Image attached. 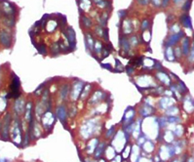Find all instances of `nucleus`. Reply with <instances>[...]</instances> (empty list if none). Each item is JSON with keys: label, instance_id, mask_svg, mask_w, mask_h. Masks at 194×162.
Returning a JSON list of instances; mask_svg holds the SVG:
<instances>
[{"label": "nucleus", "instance_id": "5701e85b", "mask_svg": "<svg viewBox=\"0 0 194 162\" xmlns=\"http://www.w3.org/2000/svg\"><path fill=\"white\" fill-rule=\"evenodd\" d=\"M116 63H117V67H120V65H122V63H120L118 60H116ZM122 70H123V68H119V72H122Z\"/></svg>", "mask_w": 194, "mask_h": 162}, {"label": "nucleus", "instance_id": "b1692460", "mask_svg": "<svg viewBox=\"0 0 194 162\" xmlns=\"http://www.w3.org/2000/svg\"><path fill=\"white\" fill-rule=\"evenodd\" d=\"M154 4L156 5V6H158V5H160V0H153Z\"/></svg>", "mask_w": 194, "mask_h": 162}, {"label": "nucleus", "instance_id": "a878e982", "mask_svg": "<svg viewBox=\"0 0 194 162\" xmlns=\"http://www.w3.org/2000/svg\"><path fill=\"white\" fill-rule=\"evenodd\" d=\"M168 2H169V0H163V6H166L167 4H168Z\"/></svg>", "mask_w": 194, "mask_h": 162}, {"label": "nucleus", "instance_id": "f3484780", "mask_svg": "<svg viewBox=\"0 0 194 162\" xmlns=\"http://www.w3.org/2000/svg\"><path fill=\"white\" fill-rule=\"evenodd\" d=\"M96 47H97V50H96V51H97L98 53L102 52V44H100V41H98V42L96 43Z\"/></svg>", "mask_w": 194, "mask_h": 162}, {"label": "nucleus", "instance_id": "2eb2a0df", "mask_svg": "<svg viewBox=\"0 0 194 162\" xmlns=\"http://www.w3.org/2000/svg\"><path fill=\"white\" fill-rule=\"evenodd\" d=\"M36 47H37L38 51H39V53H40V54H44V55H45V54H46V49H45V46H43V45H41V46H37V45H36Z\"/></svg>", "mask_w": 194, "mask_h": 162}, {"label": "nucleus", "instance_id": "9b49d317", "mask_svg": "<svg viewBox=\"0 0 194 162\" xmlns=\"http://www.w3.org/2000/svg\"><path fill=\"white\" fill-rule=\"evenodd\" d=\"M159 78L163 81V82H166V83H169V77L168 75L166 74V73L164 72H159Z\"/></svg>", "mask_w": 194, "mask_h": 162}, {"label": "nucleus", "instance_id": "9d476101", "mask_svg": "<svg viewBox=\"0 0 194 162\" xmlns=\"http://www.w3.org/2000/svg\"><path fill=\"white\" fill-rule=\"evenodd\" d=\"M181 22H183V26H186V28H192V24H191V20L188 16H186V15H185V16L181 17Z\"/></svg>", "mask_w": 194, "mask_h": 162}, {"label": "nucleus", "instance_id": "dca6fc26", "mask_svg": "<svg viewBox=\"0 0 194 162\" xmlns=\"http://www.w3.org/2000/svg\"><path fill=\"white\" fill-rule=\"evenodd\" d=\"M83 22H84V24H85L86 28H89V26H91V21H90V19H88V18H83Z\"/></svg>", "mask_w": 194, "mask_h": 162}, {"label": "nucleus", "instance_id": "393cba45", "mask_svg": "<svg viewBox=\"0 0 194 162\" xmlns=\"http://www.w3.org/2000/svg\"><path fill=\"white\" fill-rule=\"evenodd\" d=\"M110 65H108V63H107V65H102V67L104 68H108V70H111V68L109 67Z\"/></svg>", "mask_w": 194, "mask_h": 162}, {"label": "nucleus", "instance_id": "f257e3e1", "mask_svg": "<svg viewBox=\"0 0 194 162\" xmlns=\"http://www.w3.org/2000/svg\"><path fill=\"white\" fill-rule=\"evenodd\" d=\"M10 121H11V115L9 113L6 114V116L4 117V124L2 126V140L7 141L9 136V126H10Z\"/></svg>", "mask_w": 194, "mask_h": 162}, {"label": "nucleus", "instance_id": "a211bd4d", "mask_svg": "<svg viewBox=\"0 0 194 162\" xmlns=\"http://www.w3.org/2000/svg\"><path fill=\"white\" fill-rule=\"evenodd\" d=\"M28 140H29V135L28 133H26V138H24V146H26L28 144Z\"/></svg>", "mask_w": 194, "mask_h": 162}, {"label": "nucleus", "instance_id": "ddd939ff", "mask_svg": "<svg viewBox=\"0 0 194 162\" xmlns=\"http://www.w3.org/2000/svg\"><path fill=\"white\" fill-rule=\"evenodd\" d=\"M166 56H167V57H168L167 59H169V60H170V61H173V60H174V55H173V53H172V51H171V49H170V48L167 49Z\"/></svg>", "mask_w": 194, "mask_h": 162}, {"label": "nucleus", "instance_id": "6e6552de", "mask_svg": "<svg viewBox=\"0 0 194 162\" xmlns=\"http://www.w3.org/2000/svg\"><path fill=\"white\" fill-rule=\"evenodd\" d=\"M24 103L23 100H18L16 102V104H15V111L17 112V113H22V112L24 111V105H22Z\"/></svg>", "mask_w": 194, "mask_h": 162}, {"label": "nucleus", "instance_id": "7ed1b4c3", "mask_svg": "<svg viewBox=\"0 0 194 162\" xmlns=\"http://www.w3.org/2000/svg\"><path fill=\"white\" fill-rule=\"evenodd\" d=\"M0 40H1V43L6 47H9L11 45V36L6 31H2L0 33Z\"/></svg>", "mask_w": 194, "mask_h": 162}, {"label": "nucleus", "instance_id": "0eeeda50", "mask_svg": "<svg viewBox=\"0 0 194 162\" xmlns=\"http://www.w3.org/2000/svg\"><path fill=\"white\" fill-rule=\"evenodd\" d=\"M67 37H68V39H69L71 46L73 47V44L75 45V32L71 28H68V30H67Z\"/></svg>", "mask_w": 194, "mask_h": 162}, {"label": "nucleus", "instance_id": "412c9836", "mask_svg": "<svg viewBox=\"0 0 194 162\" xmlns=\"http://www.w3.org/2000/svg\"><path fill=\"white\" fill-rule=\"evenodd\" d=\"M108 30H107V28L104 29V38H106V40H108Z\"/></svg>", "mask_w": 194, "mask_h": 162}, {"label": "nucleus", "instance_id": "f03ea898", "mask_svg": "<svg viewBox=\"0 0 194 162\" xmlns=\"http://www.w3.org/2000/svg\"><path fill=\"white\" fill-rule=\"evenodd\" d=\"M12 138H13V141L15 143V141H16L17 138H20V140L22 139V131H21V126H20L19 122L16 121L13 126V128H12Z\"/></svg>", "mask_w": 194, "mask_h": 162}, {"label": "nucleus", "instance_id": "1a4fd4ad", "mask_svg": "<svg viewBox=\"0 0 194 162\" xmlns=\"http://www.w3.org/2000/svg\"><path fill=\"white\" fill-rule=\"evenodd\" d=\"M181 34H183V33L181 32V33H179V34H174V35H172L171 37H170V39H169V41H168V45L169 46H172V45H174L175 43L178 42V41L180 40Z\"/></svg>", "mask_w": 194, "mask_h": 162}, {"label": "nucleus", "instance_id": "aec40b11", "mask_svg": "<svg viewBox=\"0 0 194 162\" xmlns=\"http://www.w3.org/2000/svg\"><path fill=\"white\" fill-rule=\"evenodd\" d=\"M113 131H114V127H112V128L110 129L109 131H107V133H106L107 138H110V137H111V135H112V133H113Z\"/></svg>", "mask_w": 194, "mask_h": 162}, {"label": "nucleus", "instance_id": "423d86ee", "mask_svg": "<svg viewBox=\"0 0 194 162\" xmlns=\"http://www.w3.org/2000/svg\"><path fill=\"white\" fill-rule=\"evenodd\" d=\"M2 7H3V12H5L6 14H9V15H12L13 13V11H12V5L9 3V2L7 1H3L1 3Z\"/></svg>", "mask_w": 194, "mask_h": 162}, {"label": "nucleus", "instance_id": "6ab92c4d", "mask_svg": "<svg viewBox=\"0 0 194 162\" xmlns=\"http://www.w3.org/2000/svg\"><path fill=\"white\" fill-rule=\"evenodd\" d=\"M190 2H191V0H188V1L185 3V6H183V9L186 10V11H188V10H189V7H190V4H191Z\"/></svg>", "mask_w": 194, "mask_h": 162}, {"label": "nucleus", "instance_id": "f8f14e48", "mask_svg": "<svg viewBox=\"0 0 194 162\" xmlns=\"http://www.w3.org/2000/svg\"><path fill=\"white\" fill-rule=\"evenodd\" d=\"M188 45H189L188 39H185V42H183V54H187V52H188Z\"/></svg>", "mask_w": 194, "mask_h": 162}, {"label": "nucleus", "instance_id": "39448f33", "mask_svg": "<svg viewBox=\"0 0 194 162\" xmlns=\"http://www.w3.org/2000/svg\"><path fill=\"white\" fill-rule=\"evenodd\" d=\"M104 151H105V144L104 143H102L100 144H98L97 148H96V151H97V153L95 154L96 158H100V156H102V154L104 153Z\"/></svg>", "mask_w": 194, "mask_h": 162}, {"label": "nucleus", "instance_id": "4468645a", "mask_svg": "<svg viewBox=\"0 0 194 162\" xmlns=\"http://www.w3.org/2000/svg\"><path fill=\"white\" fill-rule=\"evenodd\" d=\"M61 93H62V99H65L66 95H67V87L65 86V87L61 90Z\"/></svg>", "mask_w": 194, "mask_h": 162}, {"label": "nucleus", "instance_id": "20e7f679", "mask_svg": "<svg viewBox=\"0 0 194 162\" xmlns=\"http://www.w3.org/2000/svg\"><path fill=\"white\" fill-rule=\"evenodd\" d=\"M57 115L59 118L61 119V121L65 122V120L66 118V109L63 105H59L57 107Z\"/></svg>", "mask_w": 194, "mask_h": 162}, {"label": "nucleus", "instance_id": "4be33fe9", "mask_svg": "<svg viewBox=\"0 0 194 162\" xmlns=\"http://www.w3.org/2000/svg\"><path fill=\"white\" fill-rule=\"evenodd\" d=\"M147 21H144L143 23H142V29H146V28H147Z\"/></svg>", "mask_w": 194, "mask_h": 162}]
</instances>
